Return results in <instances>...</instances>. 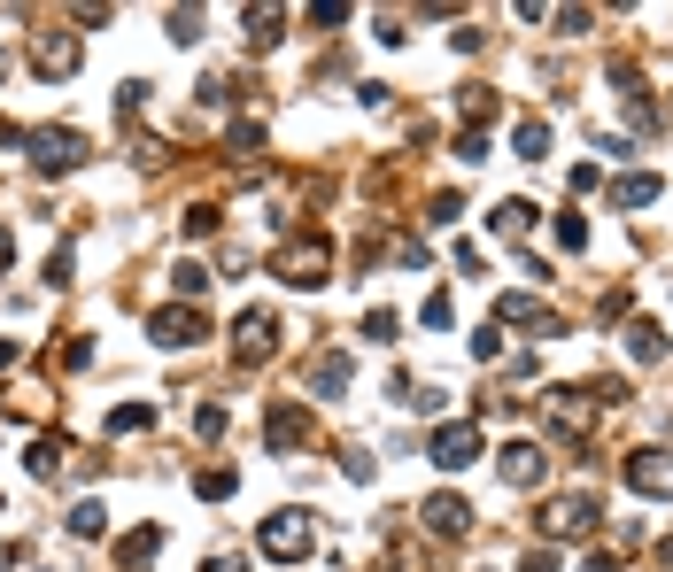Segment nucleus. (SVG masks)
Returning a JSON list of instances; mask_svg holds the SVG:
<instances>
[{
  "label": "nucleus",
  "instance_id": "f257e3e1",
  "mask_svg": "<svg viewBox=\"0 0 673 572\" xmlns=\"http://www.w3.org/2000/svg\"><path fill=\"white\" fill-rule=\"evenodd\" d=\"M256 542H264V557L294 565V557H310V542H318V534H310V511H271Z\"/></svg>",
  "mask_w": 673,
  "mask_h": 572
},
{
  "label": "nucleus",
  "instance_id": "f03ea898",
  "mask_svg": "<svg viewBox=\"0 0 673 572\" xmlns=\"http://www.w3.org/2000/svg\"><path fill=\"white\" fill-rule=\"evenodd\" d=\"M426 457H434L441 472H465V464H480V426H472V418L434 426V433H426Z\"/></svg>",
  "mask_w": 673,
  "mask_h": 572
},
{
  "label": "nucleus",
  "instance_id": "7ed1b4c3",
  "mask_svg": "<svg viewBox=\"0 0 673 572\" xmlns=\"http://www.w3.org/2000/svg\"><path fill=\"white\" fill-rule=\"evenodd\" d=\"M325 256H333V248H325V232L287 240V248H279V279H287V286H325Z\"/></svg>",
  "mask_w": 673,
  "mask_h": 572
},
{
  "label": "nucleus",
  "instance_id": "20e7f679",
  "mask_svg": "<svg viewBox=\"0 0 673 572\" xmlns=\"http://www.w3.org/2000/svg\"><path fill=\"white\" fill-rule=\"evenodd\" d=\"M271 348H279V317H271V310H240L233 317V356H240V364H264Z\"/></svg>",
  "mask_w": 673,
  "mask_h": 572
},
{
  "label": "nucleus",
  "instance_id": "39448f33",
  "mask_svg": "<svg viewBox=\"0 0 673 572\" xmlns=\"http://www.w3.org/2000/svg\"><path fill=\"white\" fill-rule=\"evenodd\" d=\"M24 147H31L39 171H78V163H86V140H78V132H24Z\"/></svg>",
  "mask_w": 673,
  "mask_h": 572
},
{
  "label": "nucleus",
  "instance_id": "423d86ee",
  "mask_svg": "<svg viewBox=\"0 0 673 572\" xmlns=\"http://www.w3.org/2000/svg\"><path fill=\"white\" fill-rule=\"evenodd\" d=\"M619 472H627L635 495H673V449H635Z\"/></svg>",
  "mask_w": 673,
  "mask_h": 572
},
{
  "label": "nucleus",
  "instance_id": "0eeeda50",
  "mask_svg": "<svg viewBox=\"0 0 673 572\" xmlns=\"http://www.w3.org/2000/svg\"><path fill=\"white\" fill-rule=\"evenodd\" d=\"M264 441H271V457H287V449H302V441H310V410H302V402H271V418H264Z\"/></svg>",
  "mask_w": 673,
  "mask_h": 572
},
{
  "label": "nucleus",
  "instance_id": "6e6552de",
  "mask_svg": "<svg viewBox=\"0 0 673 572\" xmlns=\"http://www.w3.org/2000/svg\"><path fill=\"white\" fill-rule=\"evenodd\" d=\"M418 518H426V534H441V542H465V534H472V503H465V495H426Z\"/></svg>",
  "mask_w": 673,
  "mask_h": 572
},
{
  "label": "nucleus",
  "instance_id": "1a4fd4ad",
  "mask_svg": "<svg viewBox=\"0 0 673 572\" xmlns=\"http://www.w3.org/2000/svg\"><path fill=\"white\" fill-rule=\"evenodd\" d=\"M147 333H155L163 348H194L209 325H202V310H186V302H178V310H155V317H147Z\"/></svg>",
  "mask_w": 673,
  "mask_h": 572
},
{
  "label": "nucleus",
  "instance_id": "9d476101",
  "mask_svg": "<svg viewBox=\"0 0 673 572\" xmlns=\"http://www.w3.org/2000/svg\"><path fill=\"white\" fill-rule=\"evenodd\" d=\"M542 526H550L557 542H573V534H588V526H596V495H557L550 511H542Z\"/></svg>",
  "mask_w": 673,
  "mask_h": 572
},
{
  "label": "nucleus",
  "instance_id": "9b49d317",
  "mask_svg": "<svg viewBox=\"0 0 673 572\" xmlns=\"http://www.w3.org/2000/svg\"><path fill=\"white\" fill-rule=\"evenodd\" d=\"M488 325H534V333H557V317L542 310V302H534V294H496V317H488Z\"/></svg>",
  "mask_w": 673,
  "mask_h": 572
},
{
  "label": "nucleus",
  "instance_id": "f8f14e48",
  "mask_svg": "<svg viewBox=\"0 0 673 572\" xmlns=\"http://www.w3.org/2000/svg\"><path fill=\"white\" fill-rule=\"evenodd\" d=\"M496 472H503L511 487H534V480H542V449H534V441H503V449H496Z\"/></svg>",
  "mask_w": 673,
  "mask_h": 572
},
{
  "label": "nucleus",
  "instance_id": "ddd939ff",
  "mask_svg": "<svg viewBox=\"0 0 673 572\" xmlns=\"http://www.w3.org/2000/svg\"><path fill=\"white\" fill-rule=\"evenodd\" d=\"M349 372H356V364L341 356V348L318 356V364H310V395H318V402H341V395H349Z\"/></svg>",
  "mask_w": 673,
  "mask_h": 572
},
{
  "label": "nucleus",
  "instance_id": "4468645a",
  "mask_svg": "<svg viewBox=\"0 0 673 572\" xmlns=\"http://www.w3.org/2000/svg\"><path fill=\"white\" fill-rule=\"evenodd\" d=\"M155 557H163V526H132V534L117 542V565L124 572H147Z\"/></svg>",
  "mask_w": 673,
  "mask_h": 572
},
{
  "label": "nucleus",
  "instance_id": "2eb2a0df",
  "mask_svg": "<svg viewBox=\"0 0 673 572\" xmlns=\"http://www.w3.org/2000/svg\"><path fill=\"white\" fill-rule=\"evenodd\" d=\"M31 70H39V78H70V70H78V39H55V31H47V39L31 47Z\"/></svg>",
  "mask_w": 673,
  "mask_h": 572
},
{
  "label": "nucleus",
  "instance_id": "dca6fc26",
  "mask_svg": "<svg viewBox=\"0 0 673 572\" xmlns=\"http://www.w3.org/2000/svg\"><path fill=\"white\" fill-rule=\"evenodd\" d=\"M488 232H496V240H527L534 232V201H496V209H488Z\"/></svg>",
  "mask_w": 673,
  "mask_h": 572
},
{
  "label": "nucleus",
  "instance_id": "f3484780",
  "mask_svg": "<svg viewBox=\"0 0 673 572\" xmlns=\"http://www.w3.org/2000/svg\"><path fill=\"white\" fill-rule=\"evenodd\" d=\"M612 201H619V209H650V201H658V171H627V178H612Z\"/></svg>",
  "mask_w": 673,
  "mask_h": 572
},
{
  "label": "nucleus",
  "instance_id": "a211bd4d",
  "mask_svg": "<svg viewBox=\"0 0 673 572\" xmlns=\"http://www.w3.org/2000/svg\"><path fill=\"white\" fill-rule=\"evenodd\" d=\"M279 24H287L279 8H240V31H248V47H256V55H264V47H279Z\"/></svg>",
  "mask_w": 673,
  "mask_h": 572
},
{
  "label": "nucleus",
  "instance_id": "6ab92c4d",
  "mask_svg": "<svg viewBox=\"0 0 673 572\" xmlns=\"http://www.w3.org/2000/svg\"><path fill=\"white\" fill-rule=\"evenodd\" d=\"M627 356H635V364H658V356H666V333H658L650 317H627Z\"/></svg>",
  "mask_w": 673,
  "mask_h": 572
},
{
  "label": "nucleus",
  "instance_id": "aec40b11",
  "mask_svg": "<svg viewBox=\"0 0 673 572\" xmlns=\"http://www.w3.org/2000/svg\"><path fill=\"white\" fill-rule=\"evenodd\" d=\"M511 155H519V163H542V155H550V124H542V116H527V124L511 132Z\"/></svg>",
  "mask_w": 673,
  "mask_h": 572
},
{
  "label": "nucleus",
  "instance_id": "412c9836",
  "mask_svg": "<svg viewBox=\"0 0 673 572\" xmlns=\"http://www.w3.org/2000/svg\"><path fill=\"white\" fill-rule=\"evenodd\" d=\"M233 487H240V472H225V464H209L202 480H194V495H202V503H225Z\"/></svg>",
  "mask_w": 673,
  "mask_h": 572
},
{
  "label": "nucleus",
  "instance_id": "4be33fe9",
  "mask_svg": "<svg viewBox=\"0 0 673 572\" xmlns=\"http://www.w3.org/2000/svg\"><path fill=\"white\" fill-rule=\"evenodd\" d=\"M488 116H496V93H488V86H465V132H488Z\"/></svg>",
  "mask_w": 673,
  "mask_h": 572
},
{
  "label": "nucleus",
  "instance_id": "5701e85b",
  "mask_svg": "<svg viewBox=\"0 0 673 572\" xmlns=\"http://www.w3.org/2000/svg\"><path fill=\"white\" fill-rule=\"evenodd\" d=\"M70 534H78V542H101V534H109L101 503H78V511H70Z\"/></svg>",
  "mask_w": 673,
  "mask_h": 572
},
{
  "label": "nucleus",
  "instance_id": "b1692460",
  "mask_svg": "<svg viewBox=\"0 0 673 572\" xmlns=\"http://www.w3.org/2000/svg\"><path fill=\"white\" fill-rule=\"evenodd\" d=\"M147 418H155L147 402H117V410H109V433H147Z\"/></svg>",
  "mask_w": 673,
  "mask_h": 572
},
{
  "label": "nucleus",
  "instance_id": "393cba45",
  "mask_svg": "<svg viewBox=\"0 0 673 572\" xmlns=\"http://www.w3.org/2000/svg\"><path fill=\"white\" fill-rule=\"evenodd\" d=\"M163 24H171V39H178V47H194V39H202V8H171Z\"/></svg>",
  "mask_w": 673,
  "mask_h": 572
},
{
  "label": "nucleus",
  "instance_id": "a878e982",
  "mask_svg": "<svg viewBox=\"0 0 673 572\" xmlns=\"http://www.w3.org/2000/svg\"><path fill=\"white\" fill-rule=\"evenodd\" d=\"M171 286L186 294V302H202V294H209V271H202V263H178V271H171Z\"/></svg>",
  "mask_w": 673,
  "mask_h": 572
},
{
  "label": "nucleus",
  "instance_id": "bb28decb",
  "mask_svg": "<svg viewBox=\"0 0 673 572\" xmlns=\"http://www.w3.org/2000/svg\"><path fill=\"white\" fill-rule=\"evenodd\" d=\"M31 472L55 480V472H62V441H31Z\"/></svg>",
  "mask_w": 673,
  "mask_h": 572
},
{
  "label": "nucleus",
  "instance_id": "cd10ccee",
  "mask_svg": "<svg viewBox=\"0 0 673 572\" xmlns=\"http://www.w3.org/2000/svg\"><path fill=\"white\" fill-rule=\"evenodd\" d=\"M557 248H588V225L573 217V209H557Z\"/></svg>",
  "mask_w": 673,
  "mask_h": 572
},
{
  "label": "nucleus",
  "instance_id": "c85d7f7f",
  "mask_svg": "<svg viewBox=\"0 0 673 572\" xmlns=\"http://www.w3.org/2000/svg\"><path fill=\"white\" fill-rule=\"evenodd\" d=\"M418 317H426L434 333H449V325H457V310H449V294H426V310H418Z\"/></svg>",
  "mask_w": 673,
  "mask_h": 572
},
{
  "label": "nucleus",
  "instance_id": "c756f323",
  "mask_svg": "<svg viewBox=\"0 0 673 572\" xmlns=\"http://www.w3.org/2000/svg\"><path fill=\"white\" fill-rule=\"evenodd\" d=\"M364 341H395V310H364Z\"/></svg>",
  "mask_w": 673,
  "mask_h": 572
},
{
  "label": "nucleus",
  "instance_id": "7c9ffc66",
  "mask_svg": "<svg viewBox=\"0 0 673 572\" xmlns=\"http://www.w3.org/2000/svg\"><path fill=\"white\" fill-rule=\"evenodd\" d=\"M310 24L333 31V24H349V8H341V0H318V8H310Z\"/></svg>",
  "mask_w": 673,
  "mask_h": 572
},
{
  "label": "nucleus",
  "instance_id": "2f4dec72",
  "mask_svg": "<svg viewBox=\"0 0 673 572\" xmlns=\"http://www.w3.org/2000/svg\"><path fill=\"white\" fill-rule=\"evenodd\" d=\"M457 155H465V163H488V132H457Z\"/></svg>",
  "mask_w": 673,
  "mask_h": 572
},
{
  "label": "nucleus",
  "instance_id": "473e14b6",
  "mask_svg": "<svg viewBox=\"0 0 673 572\" xmlns=\"http://www.w3.org/2000/svg\"><path fill=\"white\" fill-rule=\"evenodd\" d=\"M186 232H194V240H202V232H217V209H209V201H194V209H186Z\"/></svg>",
  "mask_w": 673,
  "mask_h": 572
},
{
  "label": "nucleus",
  "instance_id": "72a5a7b5",
  "mask_svg": "<svg viewBox=\"0 0 673 572\" xmlns=\"http://www.w3.org/2000/svg\"><path fill=\"white\" fill-rule=\"evenodd\" d=\"M581 572H619V557H612V549H588V557H581Z\"/></svg>",
  "mask_w": 673,
  "mask_h": 572
},
{
  "label": "nucleus",
  "instance_id": "f704fd0d",
  "mask_svg": "<svg viewBox=\"0 0 673 572\" xmlns=\"http://www.w3.org/2000/svg\"><path fill=\"white\" fill-rule=\"evenodd\" d=\"M519 572H557V549H527V565Z\"/></svg>",
  "mask_w": 673,
  "mask_h": 572
},
{
  "label": "nucleus",
  "instance_id": "c9c22d12",
  "mask_svg": "<svg viewBox=\"0 0 673 572\" xmlns=\"http://www.w3.org/2000/svg\"><path fill=\"white\" fill-rule=\"evenodd\" d=\"M202 572H240V565H233V557H209V565H202Z\"/></svg>",
  "mask_w": 673,
  "mask_h": 572
},
{
  "label": "nucleus",
  "instance_id": "e433bc0d",
  "mask_svg": "<svg viewBox=\"0 0 673 572\" xmlns=\"http://www.w3.org/2000/svg\"><path fill=\"white\" fill-rule=\"evenodd\" d=\"M8 256H16V248H8V232H0V271H8Z\"/></svg>",
  "mask_w": 673,
  "mask_h": 572
},
{
  "label": "nucleus",
  "instance_id": "4c0bfd02",
  "mask_svg": "<svg viewBox=\"0 0 673 572\" xmlns=\"http://www.w3.org/2000/svg\"><path fill=\"white\" fill-rule=\"evenodd\" d=\"M480 572H496V565H480Z\"/></svg>",
  "mask_w": 673,
  "mask_h": 572
}]
</instances>
